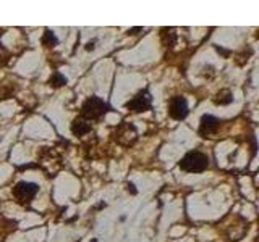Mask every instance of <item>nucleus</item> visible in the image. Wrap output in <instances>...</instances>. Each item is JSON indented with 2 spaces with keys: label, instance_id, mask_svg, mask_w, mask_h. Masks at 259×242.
Returning a JSON list of instances; mask_svg holds the SVG:
<instances>
[{
  "label": "nucleus",
  "instance_id": "nucleus-1",
  "mask_svg": "<svg viewBox=\"0 0 259 242\" xmlns=\"http://www.w3.org/2000/svg\"><path fill=\"white\" fill-rule=\"evenodd\" d=\"M178 166L188 173H202L209 168V157L199 150H191L180 160Z\"/></svg>",
  "mask_w": 259,
  "mask_h": 242
},
{
  "label": "nucleus",
  "instance_id": "nucleus-2",
  "mask_svg": "<svg viewBox=\"0 0 259 242\" xmlns=\"http://www.w3.org/2000/svg\"><path fill=\"white\" fill-rule=\"evenodd\" d=\"M107 103H105L101 97H89V99L84 100L83 107H81V118H84L88 121H93V119H99L105 111H107Z\"/></svg>",
  "mask_w": 259,
  "mask_h": 242
},
{
  "label": "nucleus",
  "instance_id": "nucleus-3",
  "mask_svg": "<svg viewBox=\"0 0 259 242\" xmlns=\"http://www.w3.org/2000/svg\"><path fill=\"white\" fill-rule=\"evenodd\" d=\"M39 192V186L36 183H28V181H20L13 188V196L20 204H29V202L36 197Z\"/></svg>",
  "mask_w": 259,
  "mask_h": 242
},
{
  "label": "nucleus",
  "instance_id": "nucleus-4",
  "mask_svg": "<svg viewBox=\"0 0 259 242\" xmlns=\"http://www.w3.org/2000/svg\"><path fill=\"white\" fill-rule=\"evenodd\" d=\"M125 107L130 111H133V113H143V111L151 110V107H152V97H151L149 91H148V89H144V91L138 92L132 100H128L125 103Z\"/></svg>",
  "mask_w": 259,
  "mask_h": 242
},
{
  "label": "nucleus",
  "instance_id": "nucleus-5",
  "mask_svg": "<svg viewBox=\"0 0 259 242\" xmlns=\"http://www.w3.org/2000/svg\"><path fill=\"white\" fill-rule=\"evenodd\" d=\"M190 113V107H188V102L183 95H175L170 99V103H168V115L172 116L174 119H185L188 116Z\"/></svg>",
  "mask_w": 259,
  "mask_h": 242
},
{
  "label": "nucleus",
  "instance_id": "nucleus-6",
  "mask_svg": "<svg viewBox=\"0 0 259 242\" xmlns=\"http://www.w3.org/2000/svg\"><path fill=\"white\" fill-rule=\"evenodd\" d=\"M222 121L215 118L214 115H202L201 121H199V134L202 137H207L210 134H215L221 128Z\"/></svg>",
  "mask_w": 259,
  "mask_h": 242
},
{
  "label": "nucleus",
  "instance_id": "nucleus-7",
  "mask_svg": "<svg viewBox=\"0 0 259 242\" xmlns=\"http://www.w3.org/2000/svg\"><path fill=\"white\" fill-rule=\"evenodd\" d=\"M91 129H93V125L89 123L88 119L84 118H75L73 119V123H71V133L75 134V136H84L88 133H91Z\"/></svg>",
  "mask_w": 259,
  "mask_h": 242
},
{
  "label": "nucleus",
  "instance_id": "nucleus-8",
  "mask_svg": "<svg viewBox=\"0 0 259 242\" xmlns=\"http://www.w3.org/2000/svg\"><path fill=\"white\" fill-rule=\"evenodd\" d=\"M160 39H162V44L165 47H174L177 42V32L172 28H162L160 29Z\"/></svg>",
  "mask_w": 259,
  "mask_h": 242
},
{
  "label": "nucleus",
  "instance_id": "nucleus-9",
  "mask_svg": "<svg viewBox=\"0 0 259 242\" xmlns=\"http://www.w3.org/2000/svg\"><path fill=\"white\" fill-rule=\"evenodd\" d=\"M212 102L215 105H221V107H224V105H230L233 102V94L229 91V89H222L221 92L215 94V97H212Z\"/></svg>",
  "mask_w": 259,
  "mask_h": 242
},
{
  "label": "nucleus",
  "instance_id": "nucleus-10",
  "mask_svg": "<svg viewBox=\"0 0 259 242\" xmlns=\"http://www.w3.org/2000/svg\"><path fill=\"white\" fill-rule=\"evenodd\" d=\"M42 44H44L46 47H55L57 44H59V39H57V36L54 34V31H51V29H46V31H44Z\"/></svg>",
  "mask_w": 259,
  "mask_h": 242
},
{
  "label": "nucleus",
  "instance_id": "nucleus-11",
  "mask_svg": "<svg viewBox=\"0 0 259 242\" xmlns=\"http://www.w3.org/2000/svg\"><path fill=\"white\" fill-rule=\"evenodd\" d=\"M49 84H51L52 87H60L63 84H67V78H65L62 73H54L52 78L49 79Z\"/></svg>",
  "mask_w": 259,
  "mask_h": 242
},
{
  "label": "nucleus",
  "instance_id": "nucleus-12",
  "mask_svg": "<svg viewBox=\"0 0 259 242\" xmlns=\"http://www.w3.org/2000/svg\"><path fill=\"white\" fill-rule=\"evenodd\" d=\"M126 191H128V192H132L133 196L138 192V191L135 189V184H133V183H126Z\"/></svg>",
  "mask_w": 259,
  "mask_h": 242
}]
</instances>
